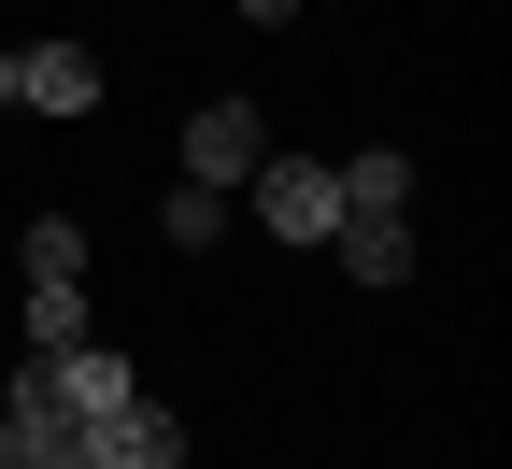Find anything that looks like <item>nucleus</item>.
<instances>
[{
  "label": "nucleus",
  "instance_id": "nucleus-1",
  "mask_svg": "<svg viewBox=\"0 0 512 469\" xmlns=\"http://www.w3.org/2000/svg\"><path fill=\"white\" fill-rule=\"evenodd\" d=\"M242 185H256V228H271V242H328L342 228V171L328 157H256Z\"/></svg>",
  "mask_w": 512,
  "mask_h": 469
},
{
  "label": "nucleus",
  "instance_id": "nucleus-2",
  "mask_svg": "<svg viewBox=\"0 0 512 469\" xmlns=\"http://www.w3.org/2000/svg\"><path fill=\"white\" fill-rule=\"evenodd\" d=\"M0 469H86V427H72V398L43 384V356L15 370V398H0Z\"/></svg>",
  "mask_w": 512,
  "mask_h": 469
},
{
  "label": "nucleus",
  "instance_id": "nucleus-3",
  "mask_svg": "<svg viewBox=\"0 0 512 469\" xmlns=\"http://www.w3.org/2000/svg\"><path fill=\"white\" fill-rule=\"evenodd\" d=\"M86 469H185V413H171V398H114V413H86Z\"/></svg>",
  "mask_w": 512,
  "mask_h": 469
},
{
  "label": "nucleus",
  "instance_id": "nucleus-4",
  "mask_svg": "<svg viewBox=\"0 0 512 469\" xmlns=\"http://www.w3.org/2000/svg\"><path fill=\"white\" fill-rule=\"evenodd\" d=\"M256 157H271V143H256V100H214V114H185V185H242Z\"/></svg>",
  "mask_w": 512,
  "mask_h": 469
},
{
  "label": "nucleus",
  "instance_id": "nucleus-5",
  "mask_svg": "<svg viewBox=\"0 0 512 469\" xmlns=\"http://www.w3.org/2000/svg\"><path fill=\"white\" fill-rule=\"evenodd\" d=\"M15 100H29V114H86V100H100V57H86V43H29V57H15Z\"/></svg>",
  "mask_w": 512,
  "mask_h": 469
},
{
  "label": "nucleus",
  "instance_id": "nucleus-6",
  "mask_svg": "<svg viewBox=\"0 0 512 469\" xmlns=\"http://www.w3.org/2000/svg\"><path fill=\"white\" fill-rule=\"evenodd\" d=\"M328 242H342V271H356V285H399V271H413V228H399V214H342Z\"/></svg>",
  "mask_w": 512,
  "mask_h": 469
},
{
  "label": "nucleus",
  "instance_id": "nucleus-7",
  "mask_svg": "<svg viewBox=\"0 0 512 469\" xmlns=\"http://www.w3.org/2000/svg\"><path fill=\"white\" fill-rule=\"evenodd\" d=\"M342 214H413V157H399V143L342 157Z\"/></svg>",
  "mask_w": 512,
  "mask_h": 469
},
{
  "label": "nucleus",
  "instance_id": "nucleus-8",
  "mask_svg": "<svg viewBox=\"0 0 512 469\" xmlns=\"http://www.w3.org/2000/svg\"><path fill=\"white\" fill-rule=\"evenodd\" d=\"M157 228H171L185 256H200V242H228V185H171V199H157Z\"/></svg>",
  "mask_w": 512,
  "mask_h": 469
},
{
  "label": "nucleus",
  "instance_id": "nucleus-9",
  "mask_svg": "<svg viewBox=\"0 0 512 469\" xmlns=\"http://www.w3.org/2000/svg\"><path fill=\"white\" fill-rule=\"evenodd\" d=\"M86 342V285H29V356H72Z\"/></svg>",
  "mask_w": 512,
  "mask_h": 469
},
{
  "label": "nucleus",
  "instance_id": "nucleus-10",
  "mask_svg": "<svg viewBox=\"0 0 512 469\" xmlns=\"http://www.w3.org/2000/svg\"><path fill=\"white\" fill-rule=\"evenodd\" d=\"M29 285H86V228H57V214H29Z\"/></svg>",
  "mask_w": 512,
  "mask_h": 469
},
{
  "label": "nucleus",
  "instance_id": "nucleus-11",
  "mask_svg": "<svg viewBox=\"0 0 512 469\" xmlns=\"http://www.w3.org/2000/svg\"><path fill=\"white\" fill-rule=\"evenodd\" d=\"M242 15H256V29H285V15H299V0H242Z\"/></svg>",
  "mask_w": 512,
  "mask_h": 469
},
{
  "label": "nucleus",
  "instance_id": "nucleus-12",
  "mask_svg": "<svg viewBox=\"0 0 512 469\" xmlns=\"http://www.w3.org/2000/svg\"><path fill=\"white\" fill-rule=\"evenodd\" d=\"M0 114H15V57H0Z\"/></svg>",
  "mask_w": 512,
  "mask_h": 469
}]
</instances>
